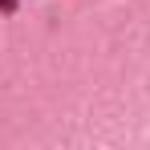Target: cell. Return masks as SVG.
<instances>
[{
  "mask_svg": "<svg viewBox=\"0 0 150 150\" xmlns=\"http://www.w3.org/2000/svg\"><path fill=\"white\" fill-rule=\"evenodd\" d=\"M16 8V0H0V12H12Z\"/></svg>",
  "mask_w": 150,
  "mask_h": 150,
  "instance_id": "cell-1",
  "label": "cell"
}]
</instances>
